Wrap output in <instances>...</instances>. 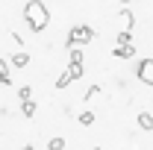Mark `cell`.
<instances>
[{"label":"cell","instance_id":"cell-20","mask_svg":"<svg viewBox=\"0 0 153 150\" xmlns=\"http://www.w3.org/2000/svg\"><path fill=\"white\" fill-rule=\"evenodd\" d=\"M121 3H130V0H121Z\"/></svg>","mask_w":153,"mask_h":150},{"label":"cell","instance_id":"cell-4","mask_svg":"<svg viewBox=\"0 0 153 150\" xmlns=\"http://www.w3.org/2000/svg\"><path fill=\"white\" fill-rule=\"evenodd\" d=\"M112 56H115V59H133V56H135L133 41H130V44H118V47L112 50Z\"/></svg>","mask_w":153,"mask_h":150},{"label":"cell","instance_id":"cell-15","mask_svg":"<svg viewBox=\"0 0 153 150\" xmlns=\"http://www.w3.org/2000/svg\"><path fill=\"white\" fill-rule=\"evenodd\" d=\"M18 97H21V103L30 100V97H33V85H21V88H18Z\"/></svg>","mask_w":153,"mask_h":150},{"label":"cell","instance_id":"cell-6","mask_svg":"<svg viewBox=\"0 0 153 150\" xmlns=\"http://www.w3.org/2000/svg\"><path fill=\"white\" fill-rule=\"evenodd\" d=\"M36 100H33V97H30V100H24V103H21V115H24V118H33V115H36Z\"/></svg>","mask_w":153,"mask_h":150},{"label":"cell","instance_id":"cell-19","mask_svg":"<svg viewBox=\"0 0 153 150\" xmlns=\"http://www.w3.org/2000/svg\"><path fill=\"white\" fill-rule=\"evenodd\" d=\"M91 150H103V147H91Z\"/></svg>","mask_w":153,"mask_h":150},{"label":"cell","instance_id":"cell-18","mask_svg":"<svg viewBox=\"0 0 153 150\" xmlns=\"http://www.w3.org/2000/svg\"><path fill=\"white\" fill-rule=\"evenodd\" d=\"M21 150H36V147H33V144H27V147H21Z\"/></svg>","mask_w":153,"mask_h":150},{"label":"cell","instance_id":"cell-12","mask_svg":"<svg viewBox=\"0 0 153 150\" xmlns=\"http://www.w3.org/2000/svg\"><path fill=\"white\" fill-rule=\"evenodd\" d=\"M47 150H65V138H62V135L50 138V141H47Z\"/></svg>","mask_w":153,"mask_h":150},{"label":"cell","instance_id":"cell-3","mask_svg":"<svg viewBox=\"0 0 153 150\" xmlns=\"http://www.w3.org/2000/svg\"><path fill=\"white\" fill-rule=\"evenodd\" d=\"M138 79L144 82V85H153V59H144V62H138Z\"/></svg>","mask_w":153,"mask_h":150},{"label":"cell","instance_id":"cell-9","mask_svg":"<svg viewBox=\"0 0 153 150\" xmlns=\"http://www.w3.org/2000/svg\"><path fill=\"white\" fill-rule=\"evenodd\" d=\"M9 62H12L15 68H27V65H30V53H15Z\"/></svg>","mask_w":153,"mask_h":150},{"label":"cell","instance_id":"cell-10","mask_svg":"<svg viewBox=\"0 0 153 150\" xmlns=\"http://www.w3.org/2000/svg\"><path fill=\"white\" fill-rule=\"evenodd\" d=\"M68 74H71V79H79L82 76V62H68Z\"/></svg>","mask_w":153,"mask_h":150},{"label":"cell","instance_id":"cell-14","mask_svg":"<svg viewBox=\"0 0 153 150\" xmlns=\"http://www.w3.org/2000/svg\"><path fill=\"white\" fill-rule=\"evenodd\" d=\"M79 124L82 127H91L94 124V112H79Z\"/></svg>","mask_w":153,"mask_h":150},{"label":"cell","instance_id":"cell-17","mask_svg":"<svg viewBox=\"0 0 153 150\" xmlns=\"http://www.w3.org/2000/svg\"><path fill=\"white\" fill-rule=\"evenodd\" d=\"M97 91H100V85H91V88H88V91H85V100H91V97H94Z\"/></svg>","mask_w":153,"mask_h":150},{"label":"cell","instance_id":"cell-2","mask_svg":"<svg viewBox=\"0 0 153 150\" xmlns=\"http://www.w3.org/2000/svg\"><path fill=\"white\" fill-rule=\"evenodd\" d=\"M91 38H94V30H91V27H85V24H79V27H74V30L68 33L65 47L71 50V47H79V44H88Z\"/></svg>","mask_w":153,"mask_h":150},{"label":"cell","instance_id":"cell-1","mask_svg":"<svg viewBox=\"0 0 153 150\" xmlns=\"http://www.w3.org/2000/svg\"><path fill=\"white\" fill-rule=\"evenodd\" d=\"M24 21L30 24L33 33H44L47 24H50V12H47V6H44L41 0H30V3L24 6Z\"/></svg>","mask_w":153,"mask_h":150},{"label":"cell","instance_id":"cell-5","mask_svg":"<svg viewBox=\"0 0 153 150\" xmlns=\"http://www.w3.org/2000/svg\"><path fill=\"white\" fill-rule=\"evenodd\" d=\"M138 127L144 132H153V115L150 112H138Z\"/></svg>","mask_w":153,"mask_h":150},{"label":"cell","instance_id":"cell-7","mask_svg":"<svg viewBox=\"0 0 153 150\" xmlns=\"http://www.w3.org/2000/svg\"><path fill=\"white\" fill-rule=\"evenodd\" d=\"M118 15H121V24H124V30H133V24H135V15L130 12V9H121Z\"/></svg>","mask_w":153,"mask_h":150},{"label":"cell","instance_id":"cell-13","mask_svg":"<svg viewBox=\"0 0 153 150\" xmlns=\"http://www.w3.org/2000/svg\"><path fill=\"white\" fill-rule=\"evenodd\" d=\"M115 41H118V44H130V41H133V33H130V30H121Z\"/></svg>","mask_w":153,"mask_h":150},{"label":"cell","instance_id":"cell-16","mask_svg":"<svg viewBox=\"0 0 153 150\" xmlns=\"http://www.w3.org/2000/svg\"><path fill=\"white\" fill-rule=\"evenodd\" d=\"M68 62H82V50H79V47H71V53H68Z\"/></svg>","mask_w":153,"mask_h":150},{"label":"cell","instance_id":"cell-8","mask_svg":"<svg viewBox=\"0 0 153 150\" xmlns=\"http://www.w3.org/2000/svg\"><path fill=\"white\" fill-rule=\"evenodd\" d=\"M0 85H12V76H9V65H6V59H0Z\"/></svg>","mask_w":153,"mask_h":150},{"label":"cell","instance_id":"cell-11","mask_svg":"<svg viewBox=\"0 0 153 150\" xmlns=\"http://www.w3.org/2000/svg\"><path fill=\"white\" fill-rule=\"evenodd\" d=\"M71 82H74V79H71V74H68V71H62V74L56 76V88H68Z\"/></svg>","mask_w":153,"mask_h":150}]
</instances>
